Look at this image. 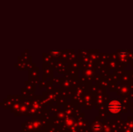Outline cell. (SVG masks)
Returning <instances> with one entry per match:
<instances>
[{
    "mask_svg": "<svg viewBox=\"0 0 133 132\" xmlns=\"http://www.w3.org/2000/svg\"><path fill=\"white\" fill-rule=\"evenodd\" d=\"M108 107L109 111L114 113H118L122 110V105L120 102L117 101H111V102H109Z\"/></svg>",
    "mask_w": 133,
    "mask_h": 132,
    "instance_id": "6da1fadb",
    "label": "cell"
}]
</instances>
